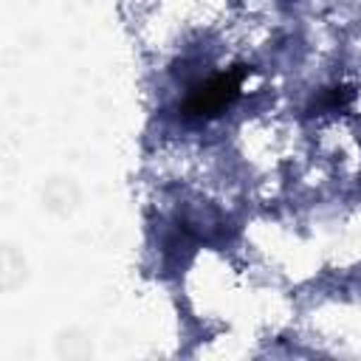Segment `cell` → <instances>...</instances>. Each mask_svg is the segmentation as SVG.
I'll use <instances>...</instances> for the list:
<instances>
[{
	"mask_svg": "<svg viewBox=\"0 0 361 361\" xmlns=\"http://www.w3.org/2000/svg\"><path fill=\"white\" fill-rule=\"evenodd\" d=\"M251 73L248 65H234L226 73H217L200 85H195L183 102V116L189 118H212L217 113H223L226 107H231L240 96L243 79Z\"/></svg>",
	"mask_w": 361,
	"mask_h": 361,
	"instance_id": "obj_1",
	"label": "cell"
}]
</instances>
